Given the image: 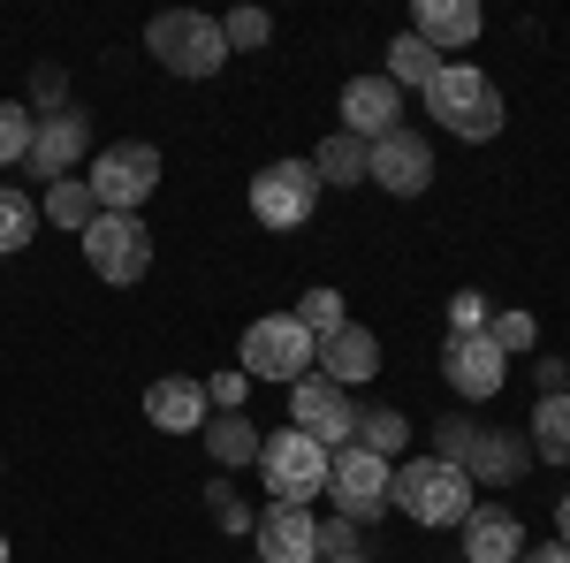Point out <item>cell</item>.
Masks as SVG:
<instances>
[{
    "label": "cell",
    "instance_id": "8",
    "mask_svg": "<svg viewBox=\"0 0 570 563\" xmlns=\"http://www.w3.org/2000/svg\"><path fill=\"white\" fill-rule=\"evenodd\" d=\"M85 260L99 282H115V290H130V282H145V266H153V229L137 214H99L85 229Z\"/></svg>",
    "mask_w": 570,
    "mask_h": 563
},
{
    "label": "cell",
    "instance_id": "44",
    "mask_svg": "<svg viewBox=\"0 0 570 563\" xmlns=\"http://www.w3.org/2000/svg\"><path fill=\"white\" fill-rule=\"evenodd\" d=\"M252 563H259V556H252Z\"/></svg>",
    "mask_w": 570,
    "mask_h": 563
},
{
    "label": "cell",
    "instance_id": "31",
    "mask_svg": "<svg viewBox=\"0 0 570 563\" xmlns=\"http://www.w3.org/2000/svg\"><path fill=\"white\" fill-rule=\"evenodd\" d=\"M220 39H228V54H252V46L274 39V16L266 8H236V16H220Z\"/></svg>",
    "mask_w": 570,
    "mask_h": 563
},
{
    "label": "cell",
    "instance_id": "1",
    "mask_svg": "<svg viewBox=\"0 0 570 563\" xmlns=\"http://www.w3.org/2000/svg\"><path fill=\"white\" fill-rule=\"evenodd\" d=\"M389 511H403L411 525H464L472 518V473L441 465V457H411L389 473Z\"/></svg>",
    "mask_w": 570,
    "mask_h": 563
},
{
    "label": "cell",
    "instance_id": "26",
    "mask_svg": "<svg viewBox=\"0 0 570 563\" xmlns=\"http://www.w3.org/2000/svg\"><path fill=\"white\" fill-rule=\"evenodd\" d=\"M381 77H389L395 91H403V85H419V91H426V85L441 77V54H434L426 39H411V31H403V39L389 46V69H381Z\"/></svg>",
    "mask_w": 570,
    "mask_h": 563
},
{
    "label": "cell",
    "instance_id": "43",
    "mask_svg": "<svg viewBox=\"0 0 570 563\" xmlns=\"http://www.w3.org/2000/svg\"><path fill=\"white\" fill-rule=\"evenodd\" d=\"M563 366H570V358H563Z\"/></svg>",
    "mask_w": 570,
    "mask_h": 563
},
{
    "label": "cell",
    "instance_id": "12",
    "mask_svg": "<svg viewBox=\"0 0 570 563\" xmlns=\"http://www.w3.org/2000/svg\"><path fill=\"white\" fill-rule=\"evenodd\" d=\"M85 153H91V115H85V107H61V115H39L23 168L39 175V183H61V175L77 168Z\"/></svg>",
    "mask_w": 570,
    "mask_h": 563
},
{
    "label": "cell",
    "instance_id": "9",
    "mask_svg": "<svg viewBox=\"0 0 570 563\" xmlns=\"http://www.w3.org/2000/svg\"><path fill=\"white\" fill-rule=\"evenodd\" d=\"M289 427L312 434V441L335 457L343 441H357V404H351V389H335L327 373H305V381L289 389Z\"/></svg>",
    "mask_w": 570,
    "mask_h": 563
},
{
    "label": "cell",
    "instance_id": "17",
    "mask_svg": "<svg viewBox=\"0 0 570 563\" xmlns=\"http://www.w3.org/2000/svg\"><path fill=\"white\" fill-rule=\"evenodd\" d=\"M532 465V441L510 427H480V441H472V457H464V473H472V487H510V479H525Z\"/></svg>",
    "mask_w": 570,
    "mask_h": 563
},
{
    "label": "cell",
    "instance_id": "10",
    "mask_svg": "<svg viewBox=\"0 0 570 563\" xmlns=\"http://www.w3.org/2000/svg\"><path fill=\"white\" fill-rule=\"evenodd\" d=\"M312 206H320V175H312V161H274V168L252 175V214H259L266 229H305Z\"/></svg>",
    "mask_w": 570,
    "mask_h": 563
},
{
    "label": "cell",
    "instance_id": "25",
    "mask_svg": "<svg viewBox=\"0 0 570 563\" xmlns=\"http://www.w3.org/2000/svg\"><path fill=\"white\" fill-rule=\"evenodd\" d=\"M357 449H373V457H403L411 449V419L395 411V404H373V411H357Z\"/></svg>",
    "mask_w": 570,
    "mask_h": 563
},
{
    "label": "cell",
    "instance_id": "11",
    "mask_svg": "<svg viewBox=\"0 0 570 563\" xmlns=\"http://www.w3.org/2000/svg\"><path fill=\"white\" fill-rule=\"evenodd\" d=\"M365 183H381L389 198H419V191L434 183V153H426V137L403 130V123H395L389 137H373V145H365Z\"/></svg>",
    "mask_w": 570,
    "mask_h": 563
},
{
    "label": "cell",
    "instance_id": "28",
    "mask_svg": "<svg viewBox=\"0 0 570 563\" xmlns=\"http://www.w3.org/2000/svg\"><path fill=\"white\" fill-rule=\"evenodd\" d=\"M297 328H305L312 343H327L335 328H351V312H343V290H305V304H297Z\"/></svg>",
    "mask_w": 570,
    "mask_h": 563
},
{
    "label": "cell",
    "instance_id": "29",
    "mask_svg": "<svg viewBox=\"0 0 570 563\" xmlns=\"http://www.w3.org/2000/svg\"><path fill=\"white\" fill-rule=\"evenodd\" d=\"M472 441H480V419H472V411H449V419H434V449H426V457L464 465V457H472Z\"/></svg>",
    "mask_w": 570,
    "mask_h": 563
},
{
    "label": "cell",
    "instance_id": "6",
    "mask_svg": "<svg viewBox=\"0 0 570 563\" xmlns=\"http://www.w3.org/2000/svg\"><path fill=\"white\" fill-rule=\"evenodd\" d=\"M91 198H99V214H137L153 191H160V153L153 145H137V137H122V145H107V153H91Z\"/></svg>",
    "mask_w": 570,
    "mask_h": 563
},
{
    "label": "cell",
    "instance_id": "37",
    "mask_svg": "<svg viewBox=\"0 0 570 563\" xmlns=\"http://www.w3.org/2000/svg\"><path fill=\"white\" fill-rule=\"evenodd\" d=\"M206 404H220V411H244V366L214 373V381H206Z\"/></svg>",
    "mask_w": 570,
    "mask_h": 563
},
{
    "label": "cell",
    "instance_id": "32",
    "mask_svg": "<svg viewBox=\"0 0 570 563\" xmlns=\"http://www.w3.org/2000/svg\"><path fill=\"white\" fill-rule=\"evenodd\" d=\"M206 511H214L220 533H252V525H259V511H252V503H244L228 479H220V487H206Z\"/></svg>",
    "mask_w": 570,
    "mask_h": 563
},
{
    "label": "cell",
    "instance_id": "15",
    "mask_svg": "<svg viewBox=\"0 0 570 563\" xmlns=\"http://www.w3.org/2000/svg\"><path fill=\"white\" fill-rule=\"evenodd\" d=\"M395 123H403V91H395L389 77H351V85H343V130L351 137L373 145V137H389Z\"/></svg>",
    "mask_w": 570,
    "mask_h": 563
},
{
    "label": "cell",
    "instance_id": "39",
    "mask_svg": "<svg viewBox=\"0 0 570 563\" xmlns=\"http://www.w3.org/2000/svg\"><path fill=\"white\" fill-rule=\"evenodd\" d=\"M518 563H570V541H556V549H525Z\"/></svg>",
    "mask_w": 570,
    "mask_h": 563
},
{
    "label": "cell",
    "instance_id": "27",
    "mask_svg": "<svg viewBox=\"0 0 570 563\" xmlns=\"http://www.w3.org/2000/svg\"><path fill=\"white\" fill-rule=\"evenodd\" d=\"M31 229H39V198H31V191H16V183H0V260H8V252H23V244H31Z\"/></svg>",
    "mask_w": 570,
    "mask_h": 563
},
{
    "label": "cell",
    "instance_id": "42",
    "mask_svg": "<svg viewBox=\"0 0 570 563\" xmlns=\"http://www.w3.org/2000/svg\"><path fill=\"white\" fill-rule=\"evenodd\" d=\"M0 563H8V541H0Z\"/></svg>",
    "mask_w": 570,
    "mask_h": 563
},
{
    "label": "cell",
    "instance_id": "30",
    "mask_svg": "<svg viewBox=\"0 0 570 563\" xmlns=\"http://www.w3.org/2000/svg\"><path fill=\"white\" fill-rule=\"evenodd\" d=\"M31 130H39V115H31L23 99H0V168L31 153Z\"/></svg>",
    "mask_w": 570,
    "mask_h": 563
},
{
    "label": "cell",
    "instance_id": "13",
    "mask_svg": "<svg viewBox=\"0 0 570 563\" xmlns=\"http://www.w3.org/2000/svg\"><path fill=\"white\" fill-rule=\"evenodd\" d=\"M441 373H449V389L487 404V396H502L510 381V358L487 343V336H441Z\"/></svg>",
    "mask_w": 570,
    "mask_h": 563
},
{
    "label": "cell",
    "instance_id": "40",
    "mask_svg": "<svg viewBox=\"0 0 570 563\" xmlns=\"http://www.w3.org/2000/svg\"><path fill=\"white\" fill-rule=\"evenodd\" d=\"M556 533H563V541H570V495H563V503H556Z\"/></svg>",
    "mask_w": 570,
    "mask_h": 563
},
{
    "label": "cell",
    "instance_id": "18",
    "mask_svg": "<svg viewBox=\"0 0 570 563\" xmlns=\"http://www.w3.org/2000/svg\"><path fill=\"white\" fill-rule=\"evenodd\" d=\"M312 373H327L335 389H357V381H373V373H381V343L351 320V328H335V336L320 343V366H312Z\"/></svg>",
    "mask_w": 570,
    "mask_h": 563
},
{
    "label": "cell",
    "instance_id": "5",
    "mask_svg": "<svg viewBox=\"0 0 570 563\" xmlns=\"http://www.w3.org/2000/svg\"><path fill=\"white\" fill-rule=\"evenodd\" d=\"M259 473H266V495H274V503L312 511V495H327V449H320L312 434L282 427V434L259 441Z\"/></svg>",
    "mask_w": 570,
    "mask_h": 563
},
{
    "label": "cell",
    "instance_id": "14",
    "mask_svg": "<svg viewBox=\"0 0 570 563\" xmlns=\"http://www.w3.org/2000/svg\"><path fill=\"white\" fill-rule=\"evenodd\" d=\"M252 541H259V563H320V518L297 503H266Z\"/></svg>",
    "mask_w": 570,
    "mask_h": 563
},
{
    "label": "cell",
    "instance_id": "33",
    "mask_svg": "<svg viewBox=\"0 0 570 563\" xmlns=\"http://www.w3.org/2000/svg\"><path fill=\"white\" fill-rule=\"evenodd\" d=\"M532 336H540V328H532V312H494V320H487V343L502 350V358L532 350Z\"/></svg>",
    "mask_w": 570,
    "mask_h": 563
},
{
    "label": "cell",
    "instance_id": "4",
    "mask_svg": "<svg viewBox=\"0 0 570 563\" xmlns=\"http://www.w3.org/2000/svg\"><path fill=\"white\" fill-rule=\"evenodd\" d=\"M312 366H320V343L297 328V312H266V320L244 328V373H252V381H282V389H297Z\"/></svg>",
    "mask_w": 570,
    "mask_h": 563
},
{
    "label": "cell",
    "instance_id": "34",
    "mask_svg": "<svg viewBox=\"0 0 570 563\" xmlns=\"http://www.w3.org/2000/svg\"><path fill=\"white\" fill-rule=\"evenodd\" d=\"M487 320H494V312H487L480 290H456V298H449V336H487Z\"/></svg>",
    "mask_w": 570,
    "mask_h": 563
},
{
    "label": "cell",
    "instance_id": "41",
    "mask_svg": "<svg viewBox=\"0 0 570 563\" xmlns=\"http://www.w3.org/2000/svg\"><path fill=\"white\" fill-rule=\"evenodd\" d=\"M320 563H365V556H320Z\"/></svg>",
    "mask_w": 570,
    "mask_h": 563
},
{
    "label": "cell",
    "instance_id": "36",
    "mask_svg": "<svg viewBox=\"0 0 570 563\" xmlns=\"http://www.w3.org/2000/svg\"><path fill=\"white\" fill-rule=\"evenodd\" d=\"M320 556H365L351 518H320Z\"/></svg>",
    "mask_w": 570,
    "mask_h": 563
},
{
    "label": "cell",
    "instance_id": "16",
    "mask_svg": "<svg viewBox=\"0 0 570 563\" xmlns=\"http://www.w3.org/2000/svg\"><path fill=\"white\" fill-rule=\"evenodd\" d=\"M206 381H190V373H168V381H153L145 389V419L160 434H206Z\"/></svg>",
    "mask_w": 570,
    "mask_h": 563
},
{
    "label": "cell",
    "instance_id": "3",
    "mask_svg": "<svg viewBox=\"0 0 570 563\" xmlns=\"http://www.w3.org/2000/svg\"><path fill=\"white\" fill-rule=\"evenodd\" d=\"M145 46H153V61H160V69H176V77H190V85H206L220 61H228L220 23H214V16H190V8L153 16V23H145Z\"/></svg>",
    "mask_w": 570,
    "mask_h": 563
},
{
    "label": "cell",
    "instance_id": "19",
    "mask_svg": "<svg viewBox=\"0 0 570 563\" xmlns=\"http://www.w3.org/2000/svg\"><path fill=\"white\" fill-rule=\"evenodd\" d=\"M525 556V525L510 518V511H480L472 503V518H464V563H518Z\"/></svg>",
    "mask_w": 570,
    "mask_h": 563
},
{
    "label": "cell",
    "instance_id": "23",
    "mask_svg": "<svg viewBox=\"0 0 570 563\" xmlns=\"http://www.w3.org/2000/svg\"><path fill=\"white\" fill-rule=\"evenodd\" d=\"M532 457H548V465H570V389H563V396H540V404H532Z\"/></svg>",
    "mask_w": 570,
    "mask_h": 563
},
{
    "label": "cell",
    "instance_id": "38",
    "mask_svg": "<svg viewBox=\"0 0 570 563\" xmlns=\"http://www.w3.org/2000/svg\"><path fill=\"white\" fill-rule=\"evenodd\" d=\"M532 381H540V396H563L570 366H563V358H532Z\"/></svg>",
    "mask_w": 570,
    "mask_h": 563
},
{
    "label": "cell",
    "instance_id": "7",
    "mask_svg": "<svg viewBox=\"0 0 570 563\" xmlns=\"http://www.w3.org/2000/svg\"><path fill=\"white\" fill-rule=\"evenodd\" d=\"M389 457H373V449H357V441H343L335 457H327V495H335V518H351L357 533L373 518H389Z\"/></svg>",
    "mask_w": 570,
    "mask_h": 563
},
{
    "label": "cell",
    "instance_id": "2",
    "mask_svg": "<svg viewBox=\"0 0 570 563\" xmlns=\"http://www.w3.org/2000/svg\"><path fill=\"white\" fill-rule=\"evenodd\" d=\"M426 107H434L441 130H456L464 145H487L502 130V91L487 85V69H472V61H441V77L426 85Z\"/></svg>",
    "mask_w": 570,
    "mask_h": 563
},
{
    "label": "cell",
    "instance_id": "35",
    "mask_svg": "<svg viewBox=\"0 0 570 563\" xmlns=\"http://www.w3.org/2000/svg\"><path fill=\"white\" fill-rule=\"evenodd\" d=\"M31 107H46V115H61V107H69V77H61L53 61H46L39 77H31Z\"/></svg>",
    "mask_w": 570,
    "mask_h": 563
},
{
    "label": "cell",
    "instance_id": "20",
    "mask_svg": "<svg viewBox=\"0 0 570 563\" xmlns=\"http://www.w3.org/2000/svg\"><path fill=\"white\" fill-rule=\"evenodd\" d=\"M411 39H426L434 54H441V46H472V39H480V8H472V0H419Z\"/></svg>",
    "mask_w": 570,
    "mask_h": 563
},
{
    "label": "cell",
    "instance_id": "21",
    "mask_svg": "<svg viewBox=\"0 0 570 563\" xmlns=\"http://www.w3.org/2000/svg\"><path fill=\"white\" fill-rule=\"evenodd\" d=\"M259 441L266 434L244 419V411H214L206 419V457H214L220 473H244V465H259Z\"/></svg>",
    "mask_w": 570,
    "mask_h": 563
},
{
    "label": "cell",
    "instance_id": "22",
    "mask_svg": "<svg viewBox=\"0 0 570 563\" xmlns=\"http://www.w3.org/2000/svg\"><path fill=\"white\" fill-rule=\"evenodd\" d=\"M39 214L53 221V229H77V236H85L91 221H99V198H91V183H77V175H61V183H46Z\"/></svg>",
    "mask_w": 570,
    "mask_h": 563
},
{
    "label": "cell",
    "instance_id": "24",
    "mask_svg": "<svg viewBox=\"0 0 570 563\" xmlns=\"http://www.w3.org/2000/svg\"><path fill=\"white\" fill-rule=\"evenodd\" d=\"M312 175H320V191H327V183H343V191H351V183H365V137L335 130L320 153H312Z\"/></svg>",
    "mask_w": 570,
    "mask_h": 563
}]
</instances>
